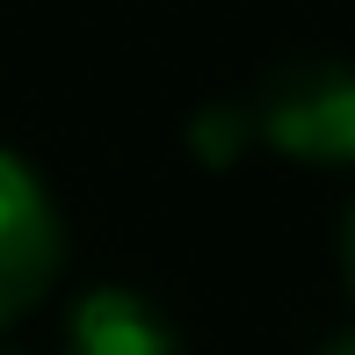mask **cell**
Here are the masks:
<instances>
[{
  "label": "cell",
  "instance_id": "1",
  "mask_svg": "<svg viewBox=\"0 0 355 355\" xmlns=\"http://www.w3.org/2000/svg\"><path fill=\"white\" fill-rule=\"evenodd\" d=\"M66 268V218L44 174L0 145V327L29 319Z\"/></svg>",
  "mask_w": 355,
  "mask_h": 355
},
{
  "label": "cell",
  "instance_id": "2",
  "mask_svg": "<svg viewBox=\"0 0 355 355\" xmlns=\"http://www.w3.org/2000/svg\"><path fill=\"white\" fill-rule=\"evenodd\" d=\"M261 138L290 159H348L355 153V87L341 66L327 58H304L283 66L261 94Z\"/></svg>",
  "mask_w": 355,
  "mask_h": 355
},
{
  "label": "cell",
  "instance_id": "3",
  "mask_svg": "<svg viewBox=\"0 0 355 355\" xmlns=\"http://www.w3.org/2000/svg\"><path fill=\"white\" fill-rule=\"evenodd\" d=\"M66 355H182V334L145 290L94 283L66 312Z\"/></svg>",
  "mask_w": 355,
  "mask_h": 355
},
{
  "label": "cell",
  "instance_id": "4",
  "mask_svg": "<svg viewBox=\"0 0 355 355\" xmlns=\"http://www.w3.org/2000/svg\"><path fill=\"white\" fill-rule=\"evenodd\" d=\"M196 145L203 159H232V145H247V109H211L196 123Z\"/></svg>",
  "mask_w": 355,
  "mask_h": 355
},
{
  "label": "cell",
  "instance_id": "5",
  "mask_svg": "<svg viewBox=\"0 0 355 355\" xmlns=\"http://www.w3.org/2000/svg\"><path fill=\"white\" fill-rule=\"evenodd\" d=\"M327 355H348V341H334V348H327Z\"/></svg>",
  "mask_w": 355,
  "mask_h": 355
}]
</instances>
